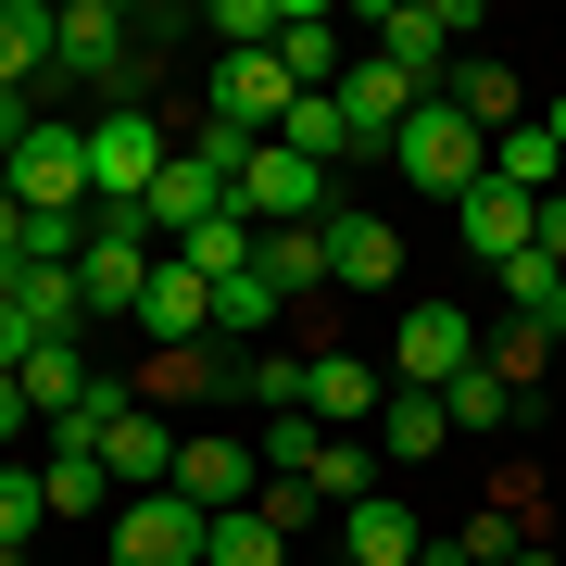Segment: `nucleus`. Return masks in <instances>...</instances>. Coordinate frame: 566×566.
Masks as SVG:
<instances>
[{"instance_id": "obj_21", "label": "nucleus", "mask_w": 566, "mask_h": 566, "mask_svg": "<svg viewBox=\"0 0 566 566\" xmlns=\"http://www.w3.org/2000/svg\"><path fill=\"white\" fill-rule=\"evenodd\" d=\"M264 290H277V303H303V290H340V264H327V214L315 227H264Z\"/></svg>"}, {"instance_id": "obj_30", "label": "nucleus", "mask_w": 566, "mask_h": 566, "mask_svg": "<svg viewBox=\"0 0 566 566\" xmlns=\"http://www.w3.org/2000/svg\"><path fill=\"white\" fill-rule=\"evenodd\" d=\"M277 151H303V164H340V151H353V114L327 102V88H303V102H290V126H277Z\"/></svg>"}, {"instance_id": "obj_11", "label": "nucleus", "mask_w": 566, "mask_h": 566, "mask_svg": "<svg viewBox=\"0 0 566 566\" xmlns=\"http://www.w3.org/2000/svg\"><path fill=\"white\" fill-rule=\"evenodd\" d=\"M126 327H139L151 353H202V340H214V277H189V264L164 252V264H151V290H139V315H126Z\"/></svg>"}, {"instance_id": "obj_32", "label": "nucleus", "mask_w": 566, "mask_h": 566, "mask_svg": "<svg viewBox=\"0 0 566 566\" xmlns=\"http://www.w3.org/2000/svg\"><path fill=\"white\" fill-rule=\"evenodd\" d=\"M303 491H315V504H340V516H353L365 491H378V465H365V441H327V453L303 465Z\"/></svg>"}, {"instance_id": "obj_34", "label": "nucleus", "mask_w": 566, "mask_h": 566, "mask_svg": "<svg viewBox=\"0 0 566 566\" xmlns=\"http://www.w3.org/2000/svg\"><path fill=\"white\" fill-rule=\"evenodd\" d=\"M277 13H290V0H214L202 25H214L227 51H277Z\"/></svg>"}, {"instance_id": "obj_16", "label": "nucleus", "mask_w": 566, "mask_h": 566, "mask_svg": "<svg viewBox=\"0 0 566 566\" xmlns=\"http://www.w3.org/2000/svg\"><path fill=\"white\" fill-rule=\"evenodd\" d=\"M340 566H428V528H416L403 491H365L340 516Z\"/></svg>"}, {"instance_id": "obj_39", "label": "nucleus", "mask_w": 566, "mask_h": 566, "mask_svg": "<svg viewBox=\"0 0 566 566\" xmlns=\"http://www.w3.org/2000/svg\"><path fill=\"white\" fill-rule=\"evenodd\" d=\"M25 428H39L25 416V378H0V441H25Z\"/></svg>"}, {"instance_id": "obj_14", "label": "nucleus", "mask_w": 566, "mask_h": 566, "mask_svg": "<svg viewBox=\"0 0 566 566\" xmlns=\"http://www.w3.org/2000/svg\"><path fill=\"white\" fill-rule=\"evenodd\" d=\"M441 102L479 126V139H516V126H528V88H516V63H504V51H465L453 76H441Z\"/></svg>"}, {"instance_id": "obj_40", "label": "nucleus", "mask_w": 566, "mask_h": 566, "mask_svg": "<svg viewBox=\"0 0 566 566\" xmlns=\"http://www.w3.org/2000/svg\"><path fill=\"white\" fill-rule=\"evenodd\" d=\"M542 126H554V151H566V88H554V114H542Z\"/></svg>"}, {"instance_id": "obj_19", "label": "nucleus", "mask_w": 566, "mask_h": 566, "mask_svg": "<svg viewBox=\"0 0 566 566\" xmlns=\"http://www.w3.org/2000/svg\"><path fill=\"white\" fill-rule=\"evenodd\" d=\"M177 491H189L202 516H227V504L264 491V453H252V441H177Z\"/></svg>"}, {"instance_id": "obj_3", "label": "nucleus", "mask_w": 566, "mask_h": 566, "mask_svg": "<svg viewBox=\"0 0 566 566\" xmlns=\"http://www.w3.org/2000/svg\"><path fill=\"white\" fill-rule=\"evenodd\" d=\"M390 164H403V189H428V202H465V189H491V139H479L453 102H416V114H403V139H390Z\"/></svg>"}, {"instance_id": "obj_15", "label": "nucleus", "mask_w": 566, "mask_h": 566, "mask_svg": "<svg viewBox=\"0 0 566 566\" xmlns=\"http://www.w3.org/2000/svg\"><path fill=\"white\" fill-rule=\"evenodd\" d=\"M327 264H340V290H390L403 277V227L365 202H327Z\"/></svg>"}, {"instance_id": "obj_10", "label": "nucleus", "mask_w": 566, "mask_h": 566, "mask_svg": "<svg viewBox=\"0 0 566 566\" xmlns=\"http://www.w3.org/2000/svg\"><path fill=\"white\" fill-rule=\"evenodd\" d=\"M327 102H340L353 114V151H390V139H403V114L428 102V88L403 76V63H390V51H353V76L340 88H327Z\"/></svg>"}, {"instance_id": "obj_9", "label": "nucleus", "mask_w": 566, "mask_h": 566, "mask_svg": "<svg viewBox=\"0 0 566 566\" xmlns=\"http://www.w3.org/2000/svg\"><path fill=\"white\" fill-rule=\"evenodd\" d=\"M465 365H479V327H465V303H416L403 327H390V390H453Z\"/></svg>"}, {"instance_id": "obj_23", "label": "nucleus", "mask_w": 566, "mask_h": 566, "mask_svg": "<svg viewBox=\"0 0 566 566\" xmlns=\"http://www.w3.org/2000/svg\"><path fill=\"white\" fill-rule=\"evenodd\" d=\"M516 403H528V390H516V378H491V353H479V365H465V378L441 390L453 441H504V428H516Z\"/></svg>"}, {"instance_id": "obj_28", "label": "nucleus", "mask_w": 566, "mask_h": 566, "mask_svg": "<svg viewBox=\"0 0 566 566\" xmlns=\"http://www.w3.org/2000/svg\"><path fill=\"white\" fill-rule=\"evenodd\" d=\"M504 315L566 340V264H554V252H516V264H504Z\"/></svg>"}, {"instance_id": "obj_20", "label": "nucleus", "mask_w": 566, "mask_h": 566, "mask_svg": "<svg viewBox=\"0 0 566 566\" xmlns=\"http://www.w3.org/2000/svg\"><path fill=\"white\" fill-rule=\"evenodd\" d=\"M39 340H88V303H76V264H13V290H0Z\"/></svg>"}, {"instance_id": "obj_12", "label": "nucleus", "mask_w": 566, "mask_h": 566, "mask_svg": "<svg viewBox=\"0 0 566 566\" xmlns=\"http://www.w3.org/2000/svg\"><path fill=\"white\" fill-rule=\"evenodd\" d=\"M303 416L327 428V441H340V428H378V416H390V365H365V353H315Z\"/></svg>"}, {"instance_id": "obj_41", "label": "nucleus", "mask_w": 566, "mask_h": 566, "mask_svg": "<svg viewBox=\"0 0 566 566\" xmlns=\"http://www.w3.org/2000/svg\"><path fill=\"white\" fill-rule=\"evenodd\" d=\"M516 566H566V554H542V542H528V554H516Z\"/></svg>"}, {"instance_id": "obj_8", "label": "nucleus", "mask_w": 566, "mask_h": 566, "mask_svg": "<svg viewBox=\"0 0 566 566\" xmlns=\"http://www.w3.org/2000/svg\"><path fill=\"white\" fill-rule=\"evenodd\" d=\"M227 214H252V227H315V214H327V164H303V151L264 139L240 177H227Z\"/></svg>"}, {"instance_id": "obj_35", "label": "nucleus", "mask_w": 566, "mask_h": 566, "mask_svg": "<svg viewBox=\"0 0 566 566\" xmlns=\"http://www.w3.org/2000/svg\"><path fill=\"white\" fill-rule=\"evenodd\" d=\"M542 353H554V327H516V315L491 327V378H516V390H528V378H542Z\"/></svg>"}, {"instance_id": "obj_13", "label": "nucleus", "mask_w": 566, "mask_h": 566, "mask_svg": "<svg viewBox=\"0 0 566 566\" xmlns=\"http://www.w3.org/2000/svg\"><path fill=\"white\" fill-rule=\"evenodd\" d=\"M102 465H114V491H177V428L151 403H114L102 416Z\"/></svg>"}, {"instance_id": "obj_2", "label": "nucleus", "mask_w": 566, "mask_h": 566, "mask_svg": "<svg viewBox=\"0 0 566 566\" xmlns=\"http://www.w3.org/2000/svg\"><path fill=\"white\" fill-rule=\"evenodd\" d=\"M465 39H479V0H378L365 13V51H390L428 102H441V76L465 63Z\"/></svg>"}, {"instance_id": "obj_22", "label": "nucleus", "mask_w": 566, "mask_h": 566, "mask_svg": "<svg viewBox=\"0 0 566 566\" xmlns=\"http://www.w3.org/2000/svg\"><path fill=\"white\" fill-rule=\"evenodd\" d=\"M453 214H465V252H479L491 277H504V264L528 252V227H542V202H516V189H465Z\"/></svg>"}, {"instance_id": "obj_4", "label": "nucleus", "mask_w": 566, "mask_h": 566, "mask_svg": "<svg viewBox=\"0 0 566 566\" xmlns=\"http://www.w3.org/2000/svg\"><path fill=\"white\" fill-rule=\"evenodd\" d=\"M139 25L151 13H126V0H63V13H51V76L63 88H114L126 63H139V51H126Z\"/></svg>"}, {"instance_id": "obj_18", "label": "nucleus", "mask_w": 566, "mask_h": 566, "mask_svg": "<svg viewBox=\"0 0 566 566\" xmlns=\"http://www.w3.org/2000/svg\"><path fill=\"white\" fill-rule=\"evenodd\" d=\"M202 214H227V177H214L202 151H177V164H164V177H151V202H139V227H151L164 252H177V240H189V227H202Z\"/></svg>"}, {"instance_id": "obj_24", "label": "nucleus", "mask_w": 566, "mask_h": 566, "mask_svg": "<svg viewBox=\"0 0 566 566\" xmlns=\"http://www.w3.org/2000/svg\"><path fill=\"white\" fill-rule=\"evenodd\" d=\"M39 504L76 528V516H114L126 491H114V465H102V453H39Z\"/></svg>"}, {"instance_id": "obj_5", "label": "nucleus", "mask_w": 566, "mask_h": 566, "mask_svg": "<svg viewBox=\"0 0 566 566\" xmlns=\"http://www.w3.org/2000/svg\"><path fill=\"white\" fill-rule=\"evenodd\" d=\"M151 227L139 214H88V252H76V303H88V327L102 315H139V290H151Z\"/></svg>"}, {"instance_id": "obj_37", "label": "nucleus", "mask_w": 566, "mask_h": 566, "mask_svg": "<svg viewBox=\"0 0 566 566\" xmlns=\"http://www.w3.org/2000/svg\"><path fill=\"white\" fill-rule=\"evenodd\" d=\"M25 353H39V327H25L13 303H0V378H13V365H25Z\"/></svg>"}, {"instance_id": "obj_17", "label": "nucleus", "mask_w": 566, "mask_h": 566, "mask_svg": "<svg viewBox=\"0 0 566 566\" xmlns=\"http://www.w3.org/2000/svg\"><path fill=\"white\" fill-rule=\"evenodd\" d=\"M277 63H290V88H340L353 76L340 13H327V0H290V13H277Z\"/></svg>"}, {"instance_id": "obj_26", "label": "nucleus", "mask_w": 566, "mask_h": 566, "mask_svg": "<svg viewBox=\"0 0 566 566\" xmlns=\"http://www.w3.org/2000/svg\"><path fill=\"white\" fill-rule=\"evenodd\" d=\"M13 378H25V416H39V428H51V416H76L88 390H102V378H88V353H76V340H39V353L13 365Z\"/></svg>"}, {"instance_id": "obj_25", "label": "nucleus", "mask_w": 566, "mask_h": 566, "mask_svg": "<svg viewBox=\"0 0 566 566\" xmlns=\"http://www.w3.org/2000/svg\"><path fill=\"white\" fill-rule=\"evenodd\" d=\"M491 189H516V202H554V189H566V151H554L542 114H528L516 139H491Z\"/></svg>"}, {"instance_id": "obj_33", "label": "nucleus", "mask_w": 566, "mask_h": 566, "mask_svg": "<svg viewBox=\"0 0 566 566\" xmlns=\"http://www.w3.org/2000/svg\"><path fill=\"white\" fill-rule=\"evenodd\" d=\"M264 327H277V290H264V264H252V277L214 290V340H264Z\"/></svg>"}, {"instance_id": "obj_31", "label": "nucleus", "mask_w": 566, "mask_h": 566, "mask_svg": "<svg viewBox=\"0 0 566 566\" xmlns=\"http://www.w3.org/2000/svg\"><path fill=\"white\" fill-rule=\"evenodd\" d=\"M202 566H290V542H277L252 504H227V516H214V542H202Z\"/></svg>"}, {"instance_id": "obj_38", "label": "nucleus", "mask_w": 566, "mask_h": 566, "mask_svg": "<svg viewBox=\"0 0 566 566\" xmlns=\"http://www.w3.org/2000/svg\"><path fill=\"white\" fill-rule=\"evenodd\" d=\"M528 252H554V264H566V189L542 202V227H528Z\"/></svg>"}, {"instance_id": "obj_36", "label": "nucleus", "mask_w": 566, "mask_h": 566, "mask_svg": "<svg viewBox=\"0 0 566 566\" xmlns=\"http://www.w3.org/2000/svg\"><path fill=\"white\" fill-rule=\"evenodd\" d=\"M252 516H264V528H277V542H303V528H315L327 504H315V491H303V479H264V491H252Z\"/></svg>"}, {"instance_id": "obj_6", "label": "nucleus", "mask_w": 566, "mask_h": 566, "mask_svg": "<svg viewBox=\"0 0 566 566\" xmlns=\"http://www.w3.org/2000/svg\"><path fill=\"white\" fill-rule=\"evenodd\" d=\"M214 516L189 504V491H126L114 504V566H202Z\"/></svg>"}, {"instance_id": "obj_29", "label": "nucleus", "mask_w": 566, "mask_h": 566, "mask_svg": "<svg viewBox=\"0 0 566 566\" xmlns=\"http://www.w3.org/2000/svg\"><path fill=\"white\" fill-rule=\"evenodd\" d=\"M51 76V0H0V88Z\"/></svg>"}, {"instance_id": "obj_7", "label": "nucleus", "mask_w": 566, "mask_h": 566, "mask_svg": "<svg viewBox=\"0 0 566 566\" xmlns=\"http://www.w3.org/2000/svg\"><path fill=\"white\" fill-rule=\"evenodd\" d=\"M290 102H303V88H290V63H277V51H214V88H202V114H214V126H240V139H277Z\"/></svg>"}, {"instance_id": "obj_27", "label": "nucleus", "mask_w": 566, "mask_h": 566, "mask_svg": "<svg viewBox=\"0 0 566 566\" xmlns=\"http://www.w3.org/2000/svg\"><path fill=\"white\" fill-rule=\"evenodd\" d=\"M378 453H390V465H428V453H453V416H441V390H390V416H378Z\"/></svg>"}, {"instance_id": "obj_1", "label": "nucleus", "mask_w": 566, "mask_h": 566, "mask_svg": "<svg viewBox=\"0 0 566 566\" xmlns=\"http://www.w3.org/2000/svg\"><path fill=\"white\" fill-rule=\"evenodd\" d=\"M0 189L25 202V227H88V214H102V189H88V126L39 114L13 151H0Z\"/></svg>"}]
</instances>
